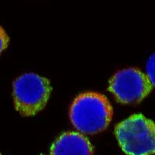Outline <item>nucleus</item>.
Returning <instances> with one entry per match:
<instances>
[{"mask_svg":"<svg viewBox=\"0 0 155 155\" xmlns=\"http://www.w3.org/2000/svg\"><path fill=\"white\" fill-rule=\"evenodd\" d=\"M151 83L137 68H128L116 73L109 81V90L122 103H137L152 90Z\"/></svg>","mask_w":155,"mask_h":155,"instance_id":"obj_4","label":"nucleus"},{"mask_svg":"<svg viewBox=\"0 0 155 155\" xmlns=\"http://www.w3.org/2000/svg\"><path fill=\"white\" fill-rule=\"evenodd\" d=\"M154 54H152L146 64V76L153 86L154 85Z\"/></svg>","mask_w":155,"mask_h":155,"instance_id":"obj_6","label":"nucleus"},{"mask_svg":"<svg viewBox=\"0 0 155 155\" xmlns=\"http://www.w3.org/2000/svg\"><path fill=\"white\" fill-rule=\"evenodd\" d=\"M0 155H2V154H1V153H0Z\"/></svg>","mask_w":155,"mask_h":155,"instance_id":"obj_8","label":"nucleus"},{"mask_svg":"<svg viewBox=\"0 0 155 155\" xmlns=\"http://www.w3.org/2000/svg\"><path fill=\"white\" fill-rule=\"evenodd\" d=\"M116 138L127 155H151L155 151L154 124L142 114H134L116 126Z\"/></svg>","mask_w":155,"mask_h":155,"instance_id":"obj_2","label":"nucleus"},{"mask_svg":"<svg viewBox=\"0 0 155 155\" xmlns=\"http://www.w3.org/2000/svg\"><path fill=\"white\" fill-rule=\"evenodd\" d=\"M113 113V107L107 98L93 92L78 95L69 112L73 126L85 134H95L104 130L111 122Z\"/></svg>","mask_w":155,"mask_h":155,"instance_id":"obj_1","label":"nucleus"},{"mask_svg":"<svg viewBox=\"0 0 155 155\" xmlns=\"http://www.w3.org/2000/svg\"><path fill=\"white\" fill-rule=\"evenodd\" d=\"M51 89L46 78L34 73L22 74L13 82L15 108L23 116H34L46 106Z\"/></svg>","mask_w":155,"mask_h":155,"instance_id":"obj_3","label":"nucleus"},{"mask_svg":"<svg viewBox=\"0 0 155 155\" xmlns=\"http://www.w3.org/2000/svg\"><path fill=\"white\" fill-rule=\"evenodd\" d=\"M8 43H9V37L3 28L0 26V54L7 48Z\"/></svg>","mask_w":155,"mask_h":155,"instance_id":"obj_7","label":"nucleus"},{"mask_svg":"<svg viewBox=\"0 0 155 155\" xmlns=\"http://www.w3.org/2000/svg\"><path fill=\"white\" fill-rule=\"evenodd\" d=\"M51 155H93V147L83 134L66 132L52 144Z\"/></svg>","mask_w":155,"mask_h":155,"instance_id":"obj_5","label":"nucleus"}]
</instances>
